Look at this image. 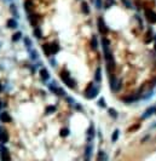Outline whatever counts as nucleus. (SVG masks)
<instances>
[{
  "label": "nucleus",
  "instance_id": "obj_20",
  "mask_svg": "<svg viewBox=\"0 0 156 161\" xmlns=\"http://www.w3.org/2000/svg\"><path fill=\"white\" fill-rule=\"evenodd\" d=\"M10 10H11V12H12V15L15 16V18H19V15H18V10H17V7H16V5L15 4H10Z\"/></svg>",
  "mask_w": 156,
  "mask_h": 161
},
{
  "label": "nucleus",
  "instance_id": "obj_36",
  "mask_svg": "<svg viewBox=\"0 0 156 161\" xmlns=\"http://www.w3.org/2000/svg\"><path fill=\"white\" fill-rule=\"evenodd\" d=\"M96 3V7L97 9H102V6H103V4H102V0H94Z\"/></svg>",
  "mask_w": 156,
  "mask_h": 161
},
{
  "label": "nucleus",
  "instance_id": "obj_17",
  "mask_svg": "<svg viewBox=\"0 0 156 161\" xmlns=\"http://www.w3.org/2000/svg\"><path fill=\"white\" fill-rule=\"evenodd\" d=\"M97 159H98L99 161H108L109 160V156L105 154V152L100 150V152L98 153V155H97Z\"/></svg>",
  "mask_w": 156,
  "mask_h": 161
},
{
  "label": "nucleus",
  "instance_id": "obj_37",
  "mask_svg": "<svg viewBox=\"0 0 156 161\" xmlns=\"http://www.w3.org/2000/svg\"><path fill=\"white\" fill-rule=\"evenodd\" d=\"M122 3H123V5H125L126 7H128V9H132V4L128 1V0H122Z\"/></svg>",
  "mask_w": 156,
  "mask_h": 161
},
{
  "label": "nucleus",
  "instance_id": "obj_32",
  "mask_svg": "<svg viewBox=\"0 0 156 161\" xmlns=\"http://www.w3.org/2000/svg\"><path fill=\"white\" fill-rule=\"evenodd\" d=\"M53 111H56V107L55 105H50V107H47L46 108V114H51V113Z\"/></svg>",
  "mask_w": 156,
  "mask_h": 161
},
{
  "label": "nucleus",
  "instance_id": "obj_40",
  "mask_svg": "<svg viewBox=\"0 0 156 161\" xmlns=\"http://www.w3.org/2000/svg\"><path fill=\"white\" fill-rule=\"evenodd\" d=\"M154 40H155V49H156V35H154Z\"/></svg>",
  "mask_w": 156,
  "mask_h": 161
},
{
  "label": "nucleus",
  "instance_id": "obj_1",
  "mask_svg": "<svg viewBox=\"0 0 156 161\" xmlns=\"http://www.w3.org/2000/svg\"><path fill=\"white\" fill-rule=\"evenodd\" d=\"M60 78L62 79V81L67 85V86L69 87V89H74L75 87V80L74 79H72V76H70V73L69 72H67V70H62L61 73H60Z\"/></svg>",
  "mask_w": 156,
  "mask_h": 161
},
{
  "label": "nucleus",
  "instance_id": "obj_19",
  "mask_svg": "<svg viewBox=\"0 0 156 161\" xmlns=\"http://www.w3.org/2000/svg\"><path fill=\"white\" fill-rule=\"evenodd\" d=\"M94 80L97 83H100L102 81V69L100 67H98L96 69V74H94Z\"/></svg>",
  "mask_w": 156,
  "mask_h": 161
},
{
  "label": "nucleus",
  "instance_id": "obj_4",
  "mask_svg": "<svg viewBox=\"0 0 156 161\" xmlns=\"http://www.w3.org/2000/svg\"><path fill=\"white\" fill-rule=\"evenodd\" d=\"M97 27H98V30H99L100 34H103V35L108 34V30L109 29H108V25L105 24L103 17H99L98 19H97Z\"/></svg>",
  "mask_w": 156,
  "mask_h": 161
},
{
  "label": "nucleus",
  "instance_id": "obj_12",
  "mask_svg": "<svg viewBox=\"0 0 156 161\" xmlns=\"http://www.w3.org/2000/svg\"><path fill=\"white\" fill-rule=\"evenodd\" d=\"M153 114H155V107H150V108H148L147 110L144 111V114H143V119H148V117H150Z\"/></svg>",
  "mask_w": 156,
  "mask_h": 161
},
{
  "label": "nucleus",
  "instance_id": "obj_6",
  "mask_svg": "<svg viewBox=\"0 0 156 161\" xmlns=\"http://www.w3.org/2000/svg\"><path fill=\"white\" fill-rule=\"evenodd\" d=\"M0 159L4 160V161H9L10 160L9 149L4 146V143H0Z\"/></svg>",
  "mask_w": 156,
  "mask_h": 161
},
{
  "label": "nucleus",
  "instance_id": "obj_34",
  "mask_svg": "<svg viewBox=\"0 0 156 161\" xmlns=\"http://www.w3.org/2000/svg\"><path fill=\"white\" fill-rule=\"evenodd\" d=\"M69 133H70V131L68 130V128H62V131H61V136L62 137H67Z\"/></svg>",
  "mask_w": 156,
  "mask_h": 161
},
{
  "label": "nucleus",
  "instance_id": "obj_23",
  "mask_svg": "<svg viewBox=\"0 0 156 161\" xmlns=\"http://www.w3.org/2000/svg\"><path fill=\"white\" fill-rule=\"evenodd\" d=\"M42 51H44L45 56H47V57H50L52 55L51 50H50V44H44V45H42Z\"/></svg>",
  "mask_w": 156,
  "mask_h": 161
},
{
  "label": "nucleus",
  "instance_id": "obj_42",
  "mask_svg": "<svg viewBox=\"0 0 156 161\" xmlns=\"http://www.w3.org/2000/svg\"><path fill=\"white\" fill-rule=\"evenodd\" d=\"M5 1H7V3H11V1H12V0H5Z\"/></svg>",
  "mask_w": 156,
  "mask_h": 161
},
{
  "label": "nucleus",
  "instance_id": "obj_18",
  "mask_svg": "<svg viewBox=\"0 0 156 161\" xmlns=\"http://www.w3.org/2000/svg\"><path fill=\"white\" fill-rule=\"evenodd\" d=\"M91 47H92L93 50L98 49V39H97L96 35H92V38H91Z\"/></svg>",
  "mask_w": 156,
  "mask_h": 161
},
{
  "label": "nucleus",
  "instance_id": "obj_30",
  "mask_svg": "<svg viewBox=\"0 0 156 161\" xmlns=\"http://www.w3.org/2000/svg\"><path fill=\"white\" fill-rule=\"evenodd\" d=\"M108 113H109V115L112 117V119H117V116H119V115H117V111L114 108H109L108 109Z\"/></svg>",
  "mask_w": 156,
  "mask_h": 161
},
{
  "label": "nucleus",
  "instance_id": "obj_3",
  "mask_svg": "<svg viewBox=\"0 0 156 161\" xmlns=\"http://www.w3.org/2000/svg\"><path fill=\"white\" fill-rule=\"evenodd\" d=\"M144 13H145V18H147V21L150 24L156 23V12L155 11H153L151 9H145Z\"/></svg>",
  "mask_w": 156,
  "mask_h": 161
},
{
  "label": "nucleus",
  "instance_id": "obj_35",
  "mask_svg": "<svg viewBox=\"0 0 156 161\" xmlns=\"http://www.w3.org/2000/svg\"><path fill=\"white\" fill-rule=\"evenodd\" d=\"M114 4V0H106V3H105V6H104V9H109L111 5Z\"/></svg>",
  "mask_w": 156,
  "mask_h": 161
},
{
  "label": "nucleus",
  "instance_id": "obj_14",
  "mask_svg": "<svg viewBox=\"0 0 156 161\" xmlns=\"http://www.w3.org/2000/svg\"><path fill=\"white\" fill-rule=\"evenodd\" d=\"M40 76H41V79L44 80V81H47V80L50 79V74H48V70L46 68L40 69Z\"/></svg>",
  "mask_w": 156,
  "mask_h": 161
},
{
  "label": "nucleus",
  "instance_id": "obj_33",
  "mask_svg": "<svg viewBox=\"0 0 156 161\" xmlns=\"http://www.w3.org/2000/svg\"><path fill=\"white\" fill-rule=\"evenodd\" d=\"M97 104H98L99 107H100V108H105V99L103 98V97H102V98H99V101H98V103H97Z\"/></svg>",
  "mask_w": 156,
  "mask_h": 161
},
{
  "label": "nucleus",
  "instance_id": "obj_21",
  "mask_svg": "<svg viewBox=\"0 0 156 161\" xmlns=\"http://www.w3.org/2000/svg\"><path fill=\"white\" fill-rule=\"evenodd\" d=\"M7 27H9V28H12V29L17 28V27H18V23H17V21H16V18L9 19V21H7Z\"/></svg>",
  "mask_w": 156,
  "mask_h": 161
},
{
  "label": "nucleus",
  "instance_id": "obj_24",
  "mask_svg": "<svg viewBox=\"0 0 156 161\" xmlns=\"http://www.w3.org/2000/svg\"><path fill=\"white\" fill-rule=\"evenodd\" d=\"M81 10H82V12L85 15H88L90 13V6H88V4L86 3V1H82L81 4Z\"/></svg>",
  "mask_w": 156,
  "mask_h": 161
},
{
  "label": "nucleus",
  "instance_id": "obj_27",
  "mask_svg": "<svg viewBox=\"0 0 156 161\" xmlns=\"http://www.w3.org/2000/svg\"><path fill=\"white\" fill-rule=\"evenodd\" d=\"M137 99H138V96L134 95V96H131V97L123 98V102H125V103H131V102H136Z\"/></svg>",
  "mask_w": 156,
  "mask_h": 161
},
{
  "label": "nucleus",
  "instance_id": "obj_25",
  "mask_svg": "<svg viewBox=\"0 0 156 161\" xmlns=\"http://www.w3.org/2000/svg\"><path fill=\"white\" fill-rule=\"evenodd\" d=\"M22 35H23L22 32H16V33L13 34V36H12V41H15V42L19 41L21 39H22Z\"/></svg>",
  "mask_w": 156,
  "mask_h": 161
},
{
  "label": "nucleus",
  "instance_id": "obj_43",
  "mask_svg": "<svg viewBox=\"0 0 156 161\" xmlns=\"http://www.w3.org/2000/svg\"><path fill=\"white\" fill-rule=\"evenodd\" d=\"M155 113H156V107H155Z\"/></svg>",
  "mask_w": 156,
  "mask_h": 161
},
{
  "label": "nucleus",
  "instance_id": "obj_29",
  "mask_svg": "<svg viewBox=\"0 0 156 161\" xmlns=\"http://www.w3.org/2000/svg\"><path fill=\"white\" fill-rule=\"evenodd\" d=\"M119 137H120V131H119V130H115L114 132H112V136H111V141L115 143V142L117 141V139H119Z\"/></svg>",
  "mask_w": 156,
  "mask_h": 161
},
{
  "label": "nucleus",
  "instance_id": "obj_8",
  "mask_svg": "<svg viewBox=\"0 0 156 161\" xmlns=\"http://www.w3.org/2000/svg\"><path fill=\"white\" fill-rule=\"evenodd\" d=\"M0 120H1V122H5V124H9V122H11V116L9 115L7 111H1L0 113Z\"/></svg>",
  "mask_w": 156,
  "mask_h": 161
},
{
  "label": "nucleus",
  "instance_id": "obj_41",
  "mask_svg": "<svg viewBox=\"0 0 156 161\" xmlns=\"http://www.w3.org/2000/svg\"><path fill=\"white\" fill-rule=\"evenodd\" d=\"M1 90H3V85H1V83H0V92H1Z\"/></svg>",
  "mask_w": 156,
  "mask_h": 161
},
{
  "label": "nucleus",
  "instance_id": "obj_11",
  "mask_svg": "<svg viewBox=\"0 0 156 161\" xmlns=\"http://www.w3.org/2000/svg\"><path fill=\"white\" fill-rule=\"evenodd\" d=\"M33 3L30 1V0H25L24 1V10H25V12L27 13H33Z\"/></svg>",
  "mask_w": 156,
  "mask_h": 161
},
{
  "label": "nucleus",
  "instance_id": "obj_7",
  "mask_svg": "<svg viewBox=\"0 0 156 161\" xmlns=\"http://www.w3.org/2000/svg\"><path fill=\"white\" fill-rule=\"evenodd\" d=\"M28 21L30 22V24L35 28V27H37V22H39V16L35 15V13H29V16H28Z\"/></svg>",
  "mask_w": 156,
  "mask_h": 161
},
{
  "label": "nucleus",
  "instance_id": "obj_10",
  "mask_svg": "<svg viewBox=\"0 0 156 161\" xmlns=\"http://www.w3.org/2000/svg\"><path fill=\"white\" fill-rule=\"evenodd\" d=\"M92 149H93V146H92V143H90L85 149V160L91 159V156H92Z\"/></svg>",
  "mask_w": 156,
  "mask_h": 161
},
{
  "label": "nucleus",
  "instance_id": "obj_5",
  "mask_svg": "<svg viewBox=\"0 0 156 161\" xmlns=\"http://www.w3.org/2000/svg\"><path fill=\"white\" fill-rule=\"evenodd\" d=\"M110 87L111 90L114 91V92H116V91H119L121 89V84H120V80H117V78L114 76V74L110 75Z\"/></svg>",
  "mask_w": 156,
  "mask_h": 161
},
{
  "label": "nucleus",
  "instance_id": "obj_39",
  "mask_svg": "<svg viewBox=\"0 0 156 161\" xmlns=\"http://www.w3.org/2000/svg\"><path fill=\"white\" fill-rule=\"evenodd\" d=\"M67 101H68V102H69V103H70L72 105H74V104H75V101H74L72 97H67Z\"/></svg>",
  "mask_w": 156,
  "mask_h": 161
},
{
  "label": "nucleus",
  "instance_id": "obj_15",
  "mask_svg": "<svg viewBox=\"0 0 156 161\" xmlns=\"http://www.w3.org/2000/svg\"><path fill=\"white\" fill-rule=\"evenodd\" d=\"M102 46H103V51H104V53H105V52H108V51H110V50H109V40L106 39L105 36L102 38Z\"/></svg>",
  "mask_w": 156,
  "mask_h": 161
},
{
  "label": "nucleus",
  "instance_id": "obj_16",
  "mask_svg": "<svg viewBox=\"0 0 156 161\" xmlns=\"http://www.w3.org/2000/svg\"><path fill=\"white\" fill-rule=\"evenodd\" d=\"M60 45L57 44V42H52V44H50V50H51V53L52 55H56V53L60 51Z\"/></svg>",
  "mask_w": 156,
  "mask_h": 161
},
{
  "label": "nucleus",
  "instance_id": "obj_22",
  "mask_svg": "<svg viewBox=\"0 0 156 161\" xmlns=\"http://www.w3.org/2000/svg\"><path fill=\"white\" fill-rule=\"evenodd\" d=\"M29 56H30V60L33 61H37L39 60V56H37V51L34 49H30L29 50Z\"/></svg>",
  "mask_w": 156,
  "mask_h": 161
},
{
  "label": "nucleus",
  "instance_id": "obj_9",
  "mask_svg": "<svg viewBox=\"0 0 156 161\" xmlns=\"http://www.w3.org/2000/svg\"><path fill=\"white\" fill-rule=\"evenodd\" d=\"M94 126H93V124H91V126H90V128L87 130V141L88 142H92L93 141V138H94Z\"/></svg>",
  "mask_w": 156,
  "mask_h": 161
},
{
  "label": "nucleus",
  "instance_id": "obj_38",
  "mask_svg": "<svg viewBox=\"0 0 156 161\" xmlns=\"http://www.w3.org/2000/svg\"><path fill=\"white\" fill-rule=\"evenodd\" d=\"M139 127H141V125H139V124L137 125V124H136V125H133L132 127H130V128H128V131H130V132H132L133 130H137V128H139Z\"/></svg>",
  "mask_w": 156,
  "mask_h": 161
},
{
  "label": "nucleus",
  "instance_id": "obj_26",
  "mask_svg": "<svg viewBox=\"0 0 156 161\" xmlns=\"http://www.w3.org/2000/svg\"><path fill=\"white\" fill-rule=\"evenodd\" d=\"M33 34L35 35L36 39H40V38H42V32H41V29L39 28V27H35L34 30H33Z\"/></svg>",
  "mask_w": 156,
  "mask_h": 161
},
{
  "label": "nucleus",
  "instance_id": "obj_2",
  "mask_svg": "<svg viewBox=\"0 0 156 161\" xmlns=\"http://www.w3.org/2000/svg\"><path fill=\"white\" fill-rule=\"evenodd\" d=\"M99 92V87L94 86L93 83H90V85L86 89V92H85V97L87 99H93L97 97V95Z\"/></svg>",
  "mask_w": 156,
  "mask_h": 161
},
{
  "label": "nucleus",
  "instance_id": "obj_13",
  "mask_svg": "<svg viewBox=\"0 0 156 161\" xmlns=\"http://www.w3.org/2000/svg\"><path fill=\"white\" fill-rule=\"evenodd\" d=\"M0 142L4 143V144L9 142V133H7V131L1 130V133H0Z\"/></svg>",
  "mask_w": 156,
  "mask_h": 161
},
{
  "label": "nucleus",
  "instance_id": "obj_31",
  "mask_svg": "<svg viewBox=\"0 0 156 161\" xmlns=\"http://www.w3.org/2000/svg\"><path fill=\"white\" fill-rule=\"evenodd\" d=\"M56 95H58V96H62V97H64V96H66V91H64L63 89H61V87H57Z\"/></svg>",
  "mask_w": 156,
  "mask_h": 161
},
{
  "label": "nucleus",
  "instance_id": "obj_28",
  "mask_svg": "<svg viewBox=\"0 0 156 161\" xmlns=\"http://www.w3.org/2000/svg\"><path fill=\"white\" fill-rule=\"evenodd\" d=\"M24 45H25L27 49H28V51L31 49V45H33V42H31V40L29 39L28 36H25V38H24Z\"/></svg>",
  "mask_w": 156,
  "mask_h": 161
}]
</instances>
